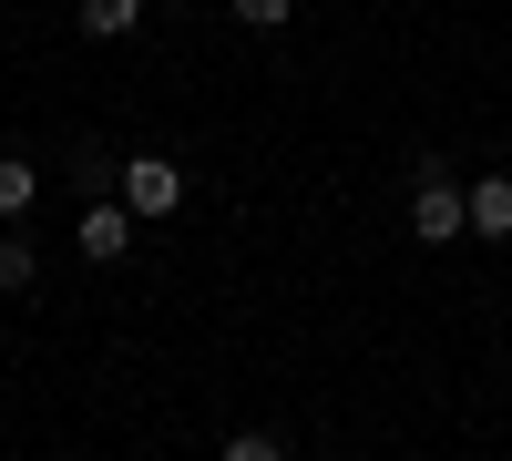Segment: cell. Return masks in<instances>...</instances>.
<instances>
[{"label":"cell","mask_w":512,"mask_h":461,"mask_svg":"<svg viewBox=\"0 0 512 461\" xmlns=\"http://www.w3.org/2000/svg\"><path fill=\"white\" fill-rule=\"evenodd\" d=\"M216 461H287V441H277V431H236Z\"/></svg>","instance_id":"obj_9"},{"label":"cell","mask_w":512,"mask_h":461,"mask_svg":"<svg viewBox=\"0 0 512 461\" xmlns=\"http://www.w3.org/2000/svg\"><path fill=\"white\" fill-rule=\"evenodd\" d=\"M472 236H512V175H482L472 185Z\"/></svg>","instance_id":"obj_4"},{"label":"cell","mask_w":512,"mask_h":461,"mask_svg":"<svg viewBox=\"0 0 512 461\" xmlns=\"http://www.w3.org/2000/svg\"><path fill=\"white\" fill-rule=\"evenodd\" d=\"M31 195H41V164L31 154H0V216H21Z\"/></svg>","instance_id":"obj_6"},{"label":"cell","mask_w":512,"mask_h":461,"mask_svg":"<svg viewBox=\"0 0 512 461\" xmlns=\"http://www.w3.org/2000/svg\"><path fill=\"white\" fill-rule=\"evenodd\" d=\"M72 185L93 195V205H113V195H123V164H113V154H72Z\"/></svg>","instance_id":"obj_7"},{"label":"cell","mask_w":512,"mask_h":461,"mask_svg":"<svg viewBox=\"0 0 512 461\" xmlns=\"http://www.w3.org/2000/svg\"><path fill=\"white\" fill-rule=\"evenodd\" d=\"M123 205H134L144 226L175 216V205H185V164L175 154H123Z\"/></svg>","instance_id":"obj_2"},{"label":"cell","mask_w":512,"mask_h":461,"mask_svg":"<svg viewBox=\"0 0 512 461\" xmlns=\"http://www.w3.org/2000/svg\"><path fill=\"white\" fill-rule=\"evenodd\" d=\"M236 21L246 31H287V0H236Z\"/></svg>","instance_id":"obj_10"},{"label":"cell","mask_w":512,"mask_h":461,"mask_svg":"<svg viewBox=\"0 0 512 461\" xmlns=\"http://www.w3.org/2000/svg\"><path fill=\"white\" fill-rule=\"evenodd\" d=\"M410 236H420V246L472 236V185H451L441 164H420V185H410Z\"/></svg>","instance_id":"obj_1"},{"label":"cell","mask_w":512,"mask_h":461,"mask_svg":"<svg viewBox=\"0 0 512 461\" xmlns=\"http://www.w3.org/2000/svg\"><path fill=\"white\" fill-rule=\"evenodd\" d=\"M72 21L93 31V41H123V31L144 21V0H72Z\"/></svg>","instance_id":"obj_5"},{"label":"cell","mask_w":512,"mask_h":461,"mask_svg":"<svg viewBox=\"0 0 512 461\" xmlns=\"http://www.w3.org/2000/svg\"><path fill=\"white\" fill-rule=\"evenodd\" d=\"M134 226H144V216H134V205H123V195H113V205H82L72 246H82V257H93V267H113L123 246H134Z\"/></svg>","instance_id":"obj_3"},{"label":"cell","mask_w":512,"mask_h":461,"mask_svg":"<svg viewBox=\"0 0 512 461\" xmlns=\"http://www.w3.org/2000/svg\"><path fill=\"white\" fill-rule=\"evenodd\" d=\"M31 277H41V257H31V236H0V298H21Z\"/></svg>","instance_id":"obj_8"}]
</instances>
